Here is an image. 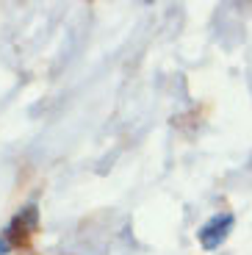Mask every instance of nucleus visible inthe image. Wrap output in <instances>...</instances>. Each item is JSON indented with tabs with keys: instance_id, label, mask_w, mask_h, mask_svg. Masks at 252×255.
Segmentation results:
<instances>
[{
	"instance_id": "nucleus-3",
	"label": "nucleus",
	"mask_w": 252,
	"mask_h": 255,
	"mask_svg": "<svg viewBox=\"0 0 252 255\" xmlns=\"http://www.w3.org/2000/svg\"><path fill=\"white\" fill-rule=\"evenodd\" d=\"M8 250H11V244H8V239H0V255H6Z\"/></svg>"
},
{
	"instance_id": "nucleus-2",
	"label": "nucleus",
	"mask_w": 252,
	"mask_h": 255,
	"mask_svg": "<svg viewBox=\"0 0 252 255\" xmlns=\"http://www.w3.org/2000/svg\"><path fill=\"white\" fill-rule=\"evenodd\" d=\"M39 228V208L36 205H28L14 217V222L8 225V236H19V233H33Z\"/></svg>"
},
{
	"instance_id": "nucleus-1",
	"label": "nucleus",
	"mask_w": 252,
	"mask_h": 255,
	"mask_svg": "<svg viewBox=\"0 0 252 255\" xmlns=\"http://www.w3.org/2000/svg\"><path fill=\"white\" fill-rule=\"evenodd\" d=\"M233 225H236V217H233V214H227V211H222V214H214L208 222H205L200 230H197V239H200L202 250H208V253L219 250L222 244H225V239L230 236Z\"/></svg>"
}]
</instances>
